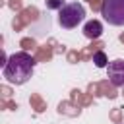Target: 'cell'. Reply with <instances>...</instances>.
I'll list each match as a JSON object with an SVG mask.
<instances>
[{
	"label": "cell",
	"mask_w": 124,
	"mask_h": 124,
	"mask_svg": "<svg viewBox=\"0 0 124 124\" xmlns=\"http://www.w3.org/2000/svg\"><path fill=\"white\" fill-rule=\"evenodd\" d=\"M33 70H35V58L29 52H14L2 64V76L6 78L8 83L14 85L27 83L33 76Z\"/></svg>",
	"instance_id": "obj_1"
},
{
	"label": "cell",
	"mask_w": 124,
	"mask_h": 124,
	"mask_svg": "<svg viewBox=\"0 0 124 124\" xmlns=\"http://www.w3.org/2000/svg\"><path fill=\"white\" fill-rule=\"evenodd\" d=\"M85 19V8L79 2H70L62 10H58V23L64 29H74Z\"/></svg>",
	"instance_id": "obj_2"
},
{
	"label": "cell",
	"mask_w": 124,
	"mask_h": 124,
	"mask_svg": "<svg viewBox=\"0 0 124 124\" xmlns=\"http://www.w3.org/2000/svg\"><path fill=\"white\" fill-rule=\"evenodd\" d=\"M101 16L108 25H124V0H103Z\"/></svg>",
	"instance_id": "obj_3"
},
{
	"label": "cell",
	"mask_w": 124,
	"mask_h": 124,
	"mask_svg": "<svg viewBox=\"0 0 124 124\" xmlns=\"http://www.w3.org/2000/svg\"><path fill=\"white\" fill-rule=\"evenodd\" d=\"M107 78L114 87H124V60H110L107 66Z\"/></svg>",
	"instance_id": "obj_4"
},
{
	"label": "cell",
	"mask_w": 124,
	"mask_h": 124,
	"mask_svg": "<svg viewBox=\"0 0 124 124\" xmlns=\"http://www.w3.org/2000/svg\"><path fill=\"white\" fill-rule=\"evenodd\" d=\"M83 35L87 39H99L103 35V23L99 19H91L83 25Z\"/></svg>",
	"instance_id": "obj_5"
},
{
	"label": "cell",
	"mask_w": 124,
	"mask_h": 124,
	"mask_svg": "<svg viewBox=\"0 0 124 124\" xmlns=\"http://www.w3.org/2000/svg\"><path fill=\"white\" fill-rule=\"evenodd\" d=\"M93 62H95L97 68H107V66H108V58H107V54H105L103 50H97V52L93 54Z\"/></svg>",
	"instance_id": "obj_6"
},
{
	"label": "cell",
	"mask_w": 124,
	"mask_h": 124,
	"mask_svg": "<svg viewBox=\"0 0 124 124\" xmlns=\"http://www.w3.org/2000/svg\"><path fill=\"white\" fill-rule=\"evenodd\" d=\"M66 6L64 0H46V8L48 10H62Z\"/></svg>",
	"instance_id": "obj_7"
}]
</instances>
